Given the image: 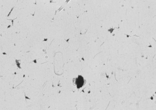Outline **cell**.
Returning a JSON list of instances; mask_svg holds the SVG:
<instances>
[{
	"label": "cell",
	"instance_id": "6da1fadb",
	"mask_svg": "<svg viewBox=\"0 0 156 110\" xmlns=\"http://www.w3.org/2000/svg\"><path fill=\"white\" fill-rule=\"evenodd\" d=\"M73 83L77 86V89H80L86 83V80L81 76H79L78 78L73 79Z\"/></svg>",
	"mask_w": 156,
	"mask_h": 110
}]
</instances>
